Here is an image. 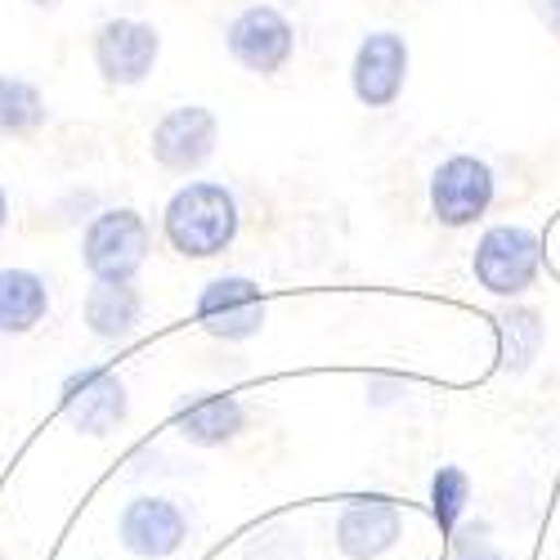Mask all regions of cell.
<instances>
[{"mask_svg":"<svg viewBox=\"0 0 560 560\" xmlns=\"http://www.w3.org/2000/svg\"><path fill=\"white\" fill-rule=\"evenodd\" d=\"M162 229L171 252H179L184 260L224 256L238 238V198L215 179H189L184 189L171 194Z\"/></svg>","mask_w":560,"mask_h":560,"instance_id":"obj_1","label":"cell"},{"mask_svg":"<svg viewBox=\"0 0 560 560\" xmlns=\"http://www.w3.org/2000/svg\"><path fill=\"white\" fill-rule=\"evenodd\" d=\"M153 252L149 220L130 207H108L81 233V265L90 269L95 283H135Z\"/></svg>","mask_w":560,"mask_h":560,"instance_id":"obj_2","label":"cell"},{"mask_svg":"<svg viewBox=\"0 0 560 560\" xmlns=\"http://www.w3.org/2000/svg\"><path fill=\"white\" fill-rule=\"evenodd\" d=\"M471 273L489 296H525L542 273V243L529 224H493L480 233Z\"/></svg>","mask_w":560,"mask_h":560,"instance_id":"obj_3","label":"cell"},{"mask_svg":"<svg viewBox=\"0 0 560 560\" xmlns=\"http://www.w3.org/2000/svg\"><path fill=\"white\" fill-rule=\"evenodd\" d=\"M493 194H498L493 166L485 158H471V153H453L431 175V215L444 229H466L480 215H489Z\"/></svg>","mask_w":560,"mask_h":560,"instance_id":"obj_4","label":"cell"},{"mask_svg":"<svg viewBox=\"0 0 560 560\" xmlns=\"http://www.w3.org/2000/svg\"><path fill=\"white\" fill-rule=\"evenodd\" d=\"M224 45H229V55L238 68H247L256 77H278L296 55V27L283 10L247 5L224 27Z\"/></svg>","mask_w":560,"mask_h":560,"instance_id":"obj_5","label":"cell"},{"mask_svg":"<svg viewBox=\"0 0 560 560\" xmlns=\"http://www.w3.org/2000/svg\"><path fill=\"white\" fill-rule=\"evenodd\" d=\"M220 144V121L211 108L202 104H179L171 113L158 117L153 135H149V153L162 171L171 175H194L215 158Z\"/></svg>","mask_w":560,"mask_h":560,"instance_id":"obj_6","label":"cell"},{"mask_svg":"<svg viewBox=\"0 0 560 560\" xmlns=\"http://www.w3.org/2000/svg\"><path fill=\"white\" fill-rule=\"evenodd\" d=\"M162 59V32L144 19H108L95 27V68L104 85H144Z\"/></svg>","mask_w":560,"mask_h":560,"instance_id":"obj_7","label":"cell"},{"mask_svg":"<svg viewBox=\"0 0 560 560\" xmlns=\"http://www.w3.org/2000/svg\"><path fill=\"white\" fill-rule=\"evenodd\" d=\"M59 399H63V417L72 422V431H81L90 440L113 435L130 417L126 382L117 377L113 368H77V372H68Z\"/></svg>","mask_w":560,"mask_h":560,"instance_id":"obj_8","label":"cell"},{"mask_svg":"<svg viewBox=\"0 0 560 560\" xmlns=\"http://www.w3.org/2000/svg\"><path fill=\"white\" fill-rule=\"evenodd\" d=\"M408 85V40L390 27L368 32L350 63V90L363 108H390L399 104Z\"/></svg>","mask_w":560,"mask_h":560,"instance_id":"obj_9","label":"cell"},{"mask_svg":"<svg viewBox=\"0 0 560 560\" xmlns=\"http://www.w3.org/2000/svg\"><path fill=\"white\" fill-rule=\"evenodd\" d=\"M198 323L220 341H252L265 328V292L243 273L211 278L198 296Z\"/></svg>","mask_w":560,"mask_h":560,"instance_id":"obj_10","label":"cell"},{"mask_svg":"<svg viewBox=\"0 0 560 560\" xmlns=\"http://www.w3.org/2000/svg\"><path fill=\"white\" fill-rule=\"evenodd\" d=\"M117 538L130 556L144 560H166L189 538V516L171 498H130L117 516Z\"/></svg>","mask_w":560,"mask_h":560,"instance_id":"obj_11","label":"cell"},{"mask_svg":"<svg viewBox=\"0 0 560 560\" xmlns=\"http://www.w3.org/2000/svg\"><path fill=\"white\" fill-rule=\"evenodd\" d=\"M404 534V516L390 498H350L337 516V551L350 560H377Z\"/></svg>","mask_w":560,"mask_h":560,"instance_id":"obj_12","label":"cell"},{"mask_svg":"<svg viewBox=\"0 0 560 560\" xmlns=\"http://www.w3.org/2000/svg\"><path fill=\"white\" fill-rule=\"evenodd\" d=\"M175 431L198 448H220L247 431V412L233 395L198 390V395H184L175 404Z\"/></svg>","mask_w":560,"mask_h":560,"instance_id":"obj_13","label":"cell"},{"mask_svg":"<svg viewBox=\"0 0 560 560\" xmlns=\"http://www.w3.org/2000/svg\"><path fill=\"white\" fill-rule=\"evenodd\" d=\"M81 318L100 341H126L139 328V318H144V296H139L135 283H90L81 301Z\"/></svg>","mask_w":560,"mask_h":560,"instance_id":"obj_14","label":"cell"},{"mask_svg":"<svg viewBox=\"0 0 560 560\" xmlns=\"http://www.w3.org/2000/svg\"><path fill=\"white\" fill-rule=\"evenodd\" d=\"M50 314V283L36 269H0V337H27Z\"/></svg>","mask_w":560,"mask_h":560,"instance_id":"obj_15","label":"cell"},{"mask_svg":"<svg viewBox=\"0 0 560 560\" xmlns=\"http://www.w3.org/2000/svg\"><path fill=\"white\" fill-rule=\"evenodd\" d=\"M45 121H50V108H45L40 90L32 81H23V77L0 72V139L36 135Z\"/></svg>","mask_w":560,"mask_h":560,"instance_id":"obj_16","label":"cell"},{"mask_svg":"<svg viewBox=\"0 0 560 560\" xmlns=\"http://www.w3.org/2000/svg\"><path fill=\"white\" fill-rule=\"evenodd\" d=\"M542 350V318L534 310H506L498 314V359L502 372H529Z\"/></svg>","mask_w":560,"mask_h":560,"instance_id":"obj_17","label":"cell"},{"mask_svg":"<svg viewBox=\"0 0 560 560\" xmlns=\"http://www.w3.org/2000/svg\"><path fill=\"white\" fill-rule=\"evenodd\" d=\"M466 502H471V480H466L462 466H440V471L431 476V516L440 525V534H457V521Z\"/></svg>","mask_w":560,"mask_h":560,"instance_id":"obj_18","label":"cell"},{"mask_svg":"<svg viewBox=\"0 0 560 560\" xmlns=\"http://www.w3.org/2000/svg\"><path fill=\"white\" fill-rule=\"evenodd\" d=\"M457 560H502V551L485 534H466L457 538Z\"/></svg>","mask_w":560,"mask_h":560,"instance_id":"obj_19","label":"cell"},{"mask_svg":"<svg viewBox=\"0 0 560 560\" xmlns=\"http://www.w3.org/2000/svg\"><path fill=\"white\" fill-rule=\"evenodd\" d=\"M534 10H538V19H542V27L560 40V0H534Z\"/></svg>","mask_w":560,"mask_h":560,"instance_id":"obj_20","label":"cell"},{"mask_svg":"<svg viewBox=\"0 0 560 560\" xmlns=\"http://www.w3.org/2000/svg\"><path fill=\"white\" fill-rule=\"evenodd\" d=\"M10 224V194H5V184H0V233H5Z\"/></svg>","mask_w":560,"mask_h":560,"instance_id":"obj_21","label":"cell"},{"mask_svg":"<svg viewBox=\"0 0 560 560\" xmlns=\"http://www.w3.org/2000/svg\"><path fill=\"white\" fill-rule=\"evenodd\" d=\"M32 5H40V10H50V5H55V0H32Z\"/></svg>","mask_w":560,"mask_h":560,"instance_id":"obj_22","label":"cell"}]
</instances>
